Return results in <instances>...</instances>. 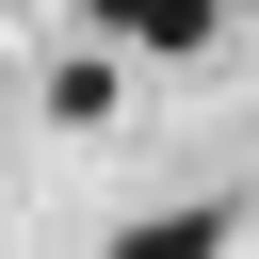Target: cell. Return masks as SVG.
<instances>
[{
  "label": "cell",
  "instance_id": "1",
  "mask_svg": "<svg viewBox=\"0 0 259 259\" xmlns=\"http://www.w3.org/2000/svg\"><path fill=\"white\" fill-rule=\"evenodd\" d=\"M113 32H146V49H210V32H227V0H130Z\"/></svg>",
  "mask_w": 259,
  "mask_h": 259
},
{
  "label": "cell",
  "instance_id": "2",
  "mask_svg": "<svg viewBox=\"0 0 259 259\" xmlns=\"http://www.w3.org/2000/svg\"><path fill=\"white\" fill-rule=\"evenodd\" d=\"M227 227H243V210H162V227H130V259H210Z\"/></svg>",
  "mask_w": 259,
  "mask_h": 259
}]
</instances>
